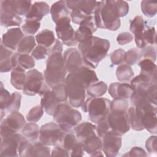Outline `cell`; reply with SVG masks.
I'll return each instance as SVG.
<instances>
[{
  "label": "cell",
  "mask_w": 157,
  "mask_h": 157,
  "mask_svg": "<svg viewBox=\"0 0 157 157\" xmlns=\"http://www.w3.org/2000/svg\"><path fill=\"white\" fill-rule=\"evenodd\" d=\"M68 9L66 1H59L53 3L50 9L53 21L56 23L59 20L69 17Z\"/></svg>",
  "instance_id": "cell-29"
},
{
  "label": "cell",
  "mask_w": 157,
  "mask_h": 157,
  "mask_svg": "<svg viewBox=\"0 0 157 157\" xmlns=\"http://www.w3.org/2000/svg\"><path fill=\"white\" fill-rule=\"evenodd\" d=\"M142 38L146 45H153L156 44V31L153 26L147 25H145V28L142 33Z\"/></svg>",
  "instance_id": "cell-44"
},
{
  "label": "cell",
  "mask_w": 157,
  "mask_h": 157,
  "mask_svg": "<svg viewBox=\"0 0 157 157\" xmlns=\"http://www.w3.org/2000/svg\"><path fill=\"white\" fill-rule=\"evenodd\" d=\"M14 12L19 16H26L32 6V2L27 0H11Z\"/></svg>",
  "instance_id": "cell-38"
},
{
  "label": "cell",
  "mask_w": 157,
  "mask_h": 157,
  "mask_svg": "<svg viewBox=\"0 0 157 157\" xmlns=\"http://www.w3.org/2000/svg\"><path fill=\"white\" fill-rule=\"evenodd\" d=\"M80 142L77 140L75 134L73 131L66 132L63 138V140L59 145H61L69 153L72 151L75 147Z\"/></svg>",
  "instance_id": "cell-36"
},
{
  "label": "cell",
  "mask_w": 157,
  "mask_h": 157,
  "mask_svg": "<svg viewBox=\"0 0 157 157\" xmlns=\"http://www.w3.org/2000/svg\"><path fill=\"white\" fill-rule=\"evenodd\" d=\"M111 101L105 98H90L82 104V110L88 113L90 120L98 124L110 112Z\"/></svg>",
  "instance_id": "cell-5"
},
{
  "label": "cell",
  "mask_w": 157,
  "mask_h": 157,
  "mask_svg": "<svg viewBox=\"0 0 157 157\" xmlns=\"http://www.w3.org/2000/svg\"><path fill=\"white\" fill-rule=\"evenodd\" d=\"M50 7L47 3L43 1L35 2L26 14V19L39 21L50 12Z\"/></svg>",
  "instance_id": "cell-24"
},
{
  "label": "cell",
  "mask_w": 157,
  "mask_h": 157,
  "mask_svg": "<svg viewBox=\"0 0 157 157\" xmlns=\"http://www.w3.org/2000/svg\"><path fill=\"white\" fill-rule=\"evenodd\" d=\"M97 30L95 25L93 15L84 20L78 28L75 31V37L78 43H81L93 36V34Z\"/></svg>",
  "instance_id": "cell-18"
},
{
  "label": "cell",
  "mask_w": 157,
  "mask_h": 157,
  "mask_svg": "<svg viewBox=\"0 0 157 157\" xmlns=\"http://www.w3.org/2000/svg\"><path fill=\"white\" fill-rule=\"evenodd\" d=\"M25 70L20 66H17L12 70L10 83L12 85L18 90H23L26 80Z\"/></svg>",
  "instance_id": "cell-32"
},
{
  "label": "cell",
  "mask_w": 157,
  "mask_h": 157,
  "mask_svg": "<svg viewBox=\"0 0 157 157\" xmlns=\"http://www.w3.org/2000/svg\"><path fill=\"white\" fill-rule=\"evenodd\" d=\"M52 91L56 99L60 102H64L68 98L66 86L64 82L58 83L52 88Z\"/></svg>",
  "instance_id": "cell-41"
},
{
  "label": "cell",
  "mask_w": 157,
  "mask_h": 157,
  "mask_svg": "<svg viewBox=\"0 0 157 157\" xmlns=\"http://www.w3.org/2000/svg\"><path fill=\"white\" fill-rule=\"evenodd\" d=\"M50 156H69L68 152L61 145H58L55 146L52 151L51 152Z\"/></svg>",
  "instance_id": "cell-61"
},
{
  "label": "cell",
  "mask_w": 157,
  "mask_h": 157,
  "mask_svg": "<svg viewBox=\"0 0 157 157\" xmlns=\"http://www.w3.org/2000/svg\"><path fill=\"white\" fill-rule=\"evenodd\" d=\"M66 132L58 123L49 122L40 127L39 140L47 146H56L61 144Z\"/></svg>",
  "instance_id": "cell-6"
},
{
  "label": "cell",
  "mask_w": 157,
  "mask_h": 157,
  "mask_svg": "<svg viewBox=\"0 0 157 157\" xmlns=\"http://www.w3.org/2000/svg\"><path fill=\"white\" fill-rule=\"evenodd\" d=\"M156 94H157L156 83L151 84L147 89V98H148V99L149 102L151 104H153L155 106H156V105H157Z\"/></svg>",
  "instance_id": "cell-56"
},
{
  "label": "cell",
  "mask_w": 157,
  "mask_h": 157,
  "mask_svg": "<svg viewBox=\"0 0 157 157\" xmlns=\"http://www.w3.org/2000/svg\"><path fill=\"white\" fill-rule=\"evenodd\" d=\"M107 88V85L104 82L99 81L91 84L86 91L90 96L98 98L103 96L106 93Z\"/></svg>",
  "instance_id": "cell-39"
},
{
  "label": "cell",
  "mask_w": 157,
  "mask_h": 157,
  "mask_svg": "<svg viewBox=\"0 0 157 157\" xmlns=\"http://www.w3.org/2000/svg\"><path fill=\"white\" fill-rule=\"evenodd\" d=\"M36 46V39L32 35H27L23 37L20 42L18 47L17 52L21 54H29L34 50Z\"/></svg>",
  "instance_id": "cell-34"
},
{
  "label": "cell",
  "mask_w": 157,
  "mask_h": 157,
  "mask_svg": "<svg viewBox=\"0 0 157 157\" xmlns=\"http://www.w3.org/2000/svg\"><path fill=\"white\" fill-rule=\"evenodd\" d=\"M71 18L72 20V21L77 25H80L84 20L87 19L88 17L92 16H88L83 13V12L79 11V10H71Z\"/></svg>",
  "instance_id": "cell-55"
},
{
  "label": "cell",
  "mask_w": 157,
  "mask_h": 157,
  "mask_svg": "<svg viewBox=\"0 0 157 157\" xmlns=\"http://www.w3.org/2000/svg\"><path fill=\"white\" fill-rule=\"evenodd\" d=\"M130 127L134 131H140L144 129L142 123V110L133 106L129 107L128 110Z\"/></svg>",
  "instance_id": "cell-31"
},
{
  "label": "cell",
  "mask_w": 157,
  "mask_h": 157,
  "mask_svg": "<svg viewBox=\"0 0 157 157\" xmlns=\"http://www.w3.org/2000/svg\"><path fill=\"white\" fill-rule=\"evenodd\" d=\"M157 110L156 106L151 105L150 107L142 110V123L144 128L147 129L152 134H156L157 127Z\"/></svg>",
  "instance_id": "cell-21"
},
{
  "label": "cell",
  "mask_w": 157,
  "mask_h": 157,
  "mask_svg": "<svg viewBox=\"0 0 157 157\" xmlns=\"http://www.w3.org/2000/svg\"><path fill=\"white\" fill-rule=\"evenodd\" d=\"M153 83L151 80L145 75L140 74L131 80V85L134 88V90L137 88H146L149 87Z\"/></svg>",
  "instance_id": "cell-43"
},
{
  "label": "cell",
  "mask_w": 157,
  "mask_h": 157,
  "mask_svg": "<svg viewBox=\"0 0 157 157\" xmlns=\"http://www.w3.org/2000/svg\"><path fill=\"white\" fill-rule=\"evenodd\" d=\"M67 7L71 10H79L86 15H94L98 1L91 0L66 1Z\"/></svg>",
  "instance_id": "cell-22"
},
{
  "label": "cell",
  "mask_w": 157,
  "mask_h": 157,
  "mask_svg": "<svg viewBox=\"0 0 157 157\" xmlns=\"http://www.w3.org/2000/svg\"><path fill=\"white\" fill-rule=\"evenodd\" d=\"M145 21L142 16H136L130 23V31L134 35V39L138 38L142 35L145 28Z\"/></svg>",
  "instance_id": "cell-40"
},
{
  "label": "cell",
  "mask_w": 157,
  "mask_h": 157,
  "mask_svg": "<svg viewBox=\"0 0 157 157\" xmlns=\"http://www.w3.org/2000/svg\"><path fill=\"white\" fill-rule=\"evenodd\" d=\"M48 56L44 77L45 82L52 88L58 83L64 82L67 70L62 53L55 52Z\"/></svg>",
  "instance_id": "cell-3"
},
{
  "label": "cell",
  "mask_w": 157,
  "mask_h": 157,
  "mask_svg": "<svg viewBox=\"0 0 157 157\" xmlns=\"http://www.w3.org/2000/svg\"><path fill=\"white\" fill-rule=\"evenodd\" d=\"M21 95L20 93L15 91L11 94V99L9 104L6 110L7 112H12L15 111H18L21 105Z\"/></svg>",
  "instance_id": "cell-47"
},
{
  "label": "cell",
  "mask_w": 157,
  "mask_h": 157,
  "mask_svg": "<svg viewBox=\"0 0 157 157\" xmlns=\"http://www.w3.org/2000/svg\"><path fill=\"white\" fill-rule=\"evenodd\" d=\"M35 39L39 45H43L46 48H50L56 40L54 33L47 29L40 31L35 36Z\"/></svg>",
  "instance_id": "cell-33"
},
{
  "label": "cell",
  "mask_w": 157,
  "mask_h": 157,
  "mask_svg": "<svg viewBox=\"0 0 157 157\" xmlns=\"http://www.w3.org/2000/svg\"><path fill=\"white\" fill-rule=\"evenodd\" d=\"M123 156H147V154L145 150L139 147H134L128 153L123 155Z\"/></svg>",
  "instance_id": "cell-60"
},
{
  "label": "cell",
  "mask_w": 157,
  "mask_h": 157,
  "mask_svg": "<svg viewBox=\"0 0 157 157\" xmlns=\"http://www.w3.org/2000/svg\"><path fill=\"white\" fill-rule=\"evenodd\" d=\"M107 120L110 131L121 136L129 131L131 128L128 112L110 110L107 115Z\"/></svg>",
  "instance_id": "cell-9"
},
{
  "label": "cell",
  "mask_w": 157,
  "mask_h": 157,
  "mask_svg": "<svg viewBox=\"0 0 157 157\" xmlns=\"http://www.w3.org/2000/svg\"><path fill=\"white\" fill-rule=\"evenodd\" d=\"M44 114V109L40 105H37L31 108L26 116V119L29 122L36 123L40 120Z\"/></svg>",
  "instance_id": "cell-45"
},
{
  "label": "cell",
  "mask_w": 157,
  "mask_h": 157,
  "mask_svg": "<svg viewBox=\"0 0 157 157\" xmlns=\"http://www.w3.org/2000/svg\"><path fill=\"white\" fill-rule=\"evenodd\" d=\"M84 151L92 156L95 153L102 149V140L97 134L93 136L82 143Z\"/></svg>",
  "instance_id": "cell-30"
},
{
  "label": "cell",
  "mask_w": 157,
  "mask_h": 157,
  "mask_svg": "<svg viewBox=\"0 0 157 157\" xmlns=\"http://www.w3.org/2000/svg\"><path fill=\"white\" fill-rule=\"evenodd\" d=\"M148 88L134 90L133 94L129 98L130 102L133 107L143 110L153 105L149 102L147 98V89Z\"/></svg>",
  "instance_id": "cell-25"
},
{
  "label": "cell",
  "mask_w": 157,
  "mask_h": 157,
  "mask_svg": "<svg viewBox=\"0 0 157 157\" xmlns=\"http://www.w3.org/2000/svg\"><path fill=\"white\" fill-rule=\"evenodd\" d=\"M93 17L97 28L115 31L121 25L119 13L113 0L98 1Z\"/></svg>",
  "instance_id": "cell-2"
},
{
  "label": "cell",
  "mask_w": 157,
  "mask_h": 157,
  "mask_svg": "<svg viewBox=\"0 0 157 157\" xmlns=\"http://www.w3.org/2000/svg\"><path fill=\"white\" fill-rule=\"evenodd\" d=\"M133 40V36L129 32L120 33L117 37V41L120 45H124Z\"/></svg>",
  "instance_id": "cell-58"
},
{
  "label": "cell",
  "mask_w": 157,
  "mask_h": 157,
  "mask_svg": "<svg viewBox=\"0 0 157 157\" xmlns=\"http://www.w3.org/2000/svg\"><path fill=\"white\" fill-rule=\"evenodd\" d=\"M25 124V117L20 112L15 111L10 113L6 118L1 121V137L18 132L21 130Z\"/></svg>",
  "instance_id": "cell-10"
},
{
  "label": "cell",
  "mask_w": 157,
  "mask_h": 157,
  "mask_svg": "<svg viewBox=\"0 0 157 157\" xmlns=\"http://www.w3.org/2000/svg\"><path fill=\"white\" fill-rule=\"evenodd\" d=\"M140 59H149L153 62L156 59V48L153 45H147L140 50Z\"/></svg>",
  "instance_id": "cell-49"
},
{
  "label": "cell",
  "mask_w": 157,
  "mask_h": 157,
  "mask_svg": "<svg viewBox=\"0 0 157 157\" xmlns=\"http://www.w3.org/2000/svg\"><path fill=\"white\" fill-rule=\"evenodd\" d=\"M64 83L71 105L75 108L81 107L85 102L86 89L71 73L66 76Z\"/></svg>",
  "instance_id": "cell-7"
},
{
  "label": "cell",
  "mask_w": 157,
  "mask_h": 157,
  "mask_svg": "<svg viewBox=\"0 0 157 157\" xmlns=\"http://www.w3.org/2000/svg\"><path fill=\"white\" fill-rule=\"evenodd\" d=\"M50 153L49 146L41 142L29 141L28 139L23 140L18 148V156L21 157L49 156Z\"/></svg>",
  "instance_id": "cell-11"
},
{
  "label": "cell",
  "mask_w": 157,
  "mask_h": 157,
  "mask_svg": "<svg viewBox=\"0 0 157 157\" xmlns=\"http://www.w3.org/2000/svg\"><path fill=\"white\" fill-rule=\"evenodd\" d=\"M44 74L36 69L28 71L26 73V80L23 89V93L33 96L38 94L44 83Z\"/></svg>",
  "instance_id": "cell-13"
},
{
  "label": "cell",
  "mask_w": 157,
  "mask_h": 157,
  "mask_svg": "<svg viewBox=\"0 0 157 157\" xmlns=\"http://www.w3.org/2000/svg\"><path fill=\"white\" fill-rule=\"evenodd\" d=\"M11 99V94L3 87L2 83L1 82L0 88V108L2 110L7 109Z\"/></svg>",
  "instance_id": "cell-50"
},
{
  "label": "cell",
  "mask_w": 157,
  "mask_h": 157,
  "mask_svg": "<svg viewBox=\"0 0 157 157\" xmlns=\"http://www.w3.org/2000/svg\"><path fill=\"white\" fill-rule=\"evenodd\" d=\"M129 104L127 99H116L111 101L110 110H119L128 112Z\"/></svg>",
  "instance_id": "cell-51"
},
{
  "label": "cell",
  "mask_w": 157,
  "mask_h": 157,
  "mask_svg": "<svg viewBox=\"0 0 157 157\" xmlns=\"http://www.w3.org/2000/svg\"><path fill=\"white\" fill-rule=\"evenodd\" d=\"M40 23L32 20H25V22L21 26V30L23 33L28 35L34 34L40 28Z\"/></svg>",
  "instance_id": "cell-46"
},
{
  "label": "cell",
  "mask_w": 157,
  "mask_h": 157,
  "mask_svg": "<svg viewBox=\"0 0 157 157\" xmlns=\"http://www.w3.org/2000/svg\"><path fill=\"white\" fill-rule=\"evenodd\" d=\"M13 69L17 66L26 69H30L35 66V61L32 56L28 54H21L18 52L13 53L12 56Z\"/></svg>",
  "instance_id": "cell-27"
},
{
  "label": "cell",
  "mask_w": 157,
  "mask_h": 157,
  "mask_svg": "<svg viewBox=\"0 0 157 157\" xmlns=\"http://www.w3.org/2000/svg\"><path fill=\"white\" fill-rule=\"evenodd\" d=\"M62 42L59 39H56L55 44L53 46H51L48 49V55H50L51 53L55 52H60L62 53L63 52V44Z\"/></svg>",
  "instance_id": "cell-62"
},
{
  "label": "cell",
  "mask_w": 157,
  "mask_h": 157,
  "mask_svg": "<svg viewBox=\"0 0 157 157\" xmlns=\"http://www.w3.org/2000/svg\"><path fill=\"white\" fill-rule=\"evenodd\" d=\"M74 77L86 90L91 84L99 81L96 72L90 67L82 66L71 72Z\"/></svg>",
  "instance_id": "cell-16"
},
{
  "label": "cell",
  "mask_w": 157,
  "mask_h": 157,
  "mask_svg": "<svg viewBox=\"0 0 157 157\" xmlns=\"http://www.w3.org/2000/svg\"><path fill=\"white\" fill-rule=\"evenodd\" d=\"M23 37L24 33L20 28H10L3 34L1 44L11 50H15Z\"/></svg>",
  "instance_id": "cell-20"
},
{
  "label": "cell",
  "mask_w": 157,
  "mask_h": 157,
  "mask_svg": "<svg viewBox=\"0 0 157 157\" xmlns=\"http://www.w3.org/2000/svg\"><path fill=\"white\" fill-rule=\"evenodd\" d=\"M141 10L144 15L148 18L155 16L157 12V2L151 1H142L140 2Z\"/></svg>",
  "instance_id": "cell-42"
},
{
  "label": "cell",
  "mask_w": 157,
  "mask_h": 157,
  "mask_svg": "<svg viewBox=\"0 0 157 157\" xmlns=\"http://www.w3.org/2000/svg\"><path fill=\"white\" fill-rule=\"evenodd\" d=\"M12 56L2 60H0L1 72H7L13 69L12 63Z\"/></svg>",
  "instance_id": "cell-59"
},
{
  "label": "cell",
  "mask_w": 157,
  "mask_h": 157,
  "mask_svg": "<svg viewBox=\"0 0 157 157\" xmlns=\"http://www.w3.org/2000/svg\"><path fill=\"white\" fill-rule=\"evenodd\" d=\"M140 73L147 76L153 83H156V65L149 59H141L138 63Z\"/></svg>",
  "instance_id": "cell-28"
},
{
  "label": "cell",
  "mask_w": 157,
  "mask_h": 157,
  "mask_svg": "<svg viewBox=\"0 0 157 157\" xmlns=\"http://www.w3.org/2000/svg\"><path fill=\"white\" fill-rule=\"evenodd\" d=\"M27 139L22 134L13 133L1 137L0 156L17 157L20 144Z\"/></svg>",
  "instance_id": "cell-8"
},
{
  "label": "cell",
  "mask_w": 157,
  "mask_h": 157,
  "mask_svg": "<svg viewBox=\"0 0 157 157\" xmlns=\"http://www.w3.org/2000/svg\"><path fill=\"white\" fill-rule=\"evenodd\" d=\"M40 129L36 123H26L21 130V134L29 141H36L39 137Z\"/></svg>",
  "instance_id": "cell-35"
},
{
  "label": "cell",
  "mask_w": 157,
  "mask_h": 157,
  "mask_svg": "<svg viewBox=\"0 0 157 157\" xmlns=\"http://www.w3.org/2000/svg\"><path fill=\"white\" fill-rule=\"evenodd\" d=\"M96 126L88 121L78 123L74 128V133L77 140L82 144L87 139L96 135Z\"/></svg>",
  "instance_id": "cell-23"
},
{
  "label": "cell",
  "mask_w": 157,
  "mask_h": 157,
  "mask_svg": "<svg viewBox=\"0 0 157 157\" xmlns=\"http://www.w3.org/2000/svg\"><path fill=\"white\" fill-rule=\"evenodd\" d=\"M71 18L67 17L59 20L55 26L58 38L67 46H75L77 44L75 37V31L70 24Z\"/></svg>",
  "instance_id": "cell-12"
},
{
  "label": "cell",
  "mask_w": 157,
  "mask_h": 157,
  "mask_svg": "<svg viewBox=\"0 0 157 157\" xmlns=\"http://www.w3.org/2000/svg\"><path fill=\"white\" fill-rule=\"evenodd\" d=\"M48 55V49L45 47L38 45L35 47V48L32 51L31 56L37 60H42L45 59Z\"/></svg>",
  "instance_id": "cell-54"
},
{
  "label": "cell",
  "mask_w": 157,
  "mask_h": 157,
  "mask_svg": "<svg viewBox=\"0 0 157 157\" xmlns=\"http://www.w3.org/2000/svg\"><path fill=\"white\" fill-rule=\"evenodd\" d=\"M134 91V88L130 84L120 82L112 83L108 88L109 94L114 99H129Z\"/></svg>",
  "instance_id": "cell-19"
},
{
  "label": "cell",
  "mask_w": 157,
  "mask_h": 157,
  "mask_svg": "<svg viewBox=\"0 0 157 157\" xmlns=\"http://www.w3.org/2000/svg\"><path fill=\"white\" fill-rule=\"evenodd\" d=\"M145 147L148 152L152 155H156L157 152L156 136H151L148 138L145 142Z\"/></svg>",
  "instance_id": "cell-57"
},
{
  "label": "cell",
  "mask_w": 157,
  "mask_h": 157,
  "mask_svg": "<svg viewBox=\"0 0 157 157\" xmlns=\"http://www.w3.org/2000/svg\"><path fill=\"white\" fill-rule=\"evenodd\" d=\"M109 131H110V129L109 127L107 115L97 124L96 132L97 135L102 139L104 136V135Z\"/></svg>",
  "instance_id": "cell-52"
},
{
  "label": "cell",
  "mask_w": 157,
  "mask_h": 157,
  "mask_svg": "<svg viewBox=\"0 0 157 157\" xmlns=\"http://www.w3.org/2000/svg\"><path fill=\"white\" fill-rule=\"evenodd\" d=\"M40 97V105L48 115L53 116L57 106L60 102L55 98L52 89L45 92Z\"/></svg>",
  "instance_id": "cell-26"
},
{
  "label": "cell",
  "mask_w": 157,
  "mask_h": 157,
  "mask_svg": "<svg viewBox=\"0 0 157 157\" xmlns=\"http://www.w3.org/2000/svg\"><path fill=\"white\" fill-rule=\"evenodd\" d=\"M125 52L122 48L114 50L110 55V61L113 65H120L124 61Z\"/></svg>",
  "instance_id": "cell-53"
},
{
  "label": "cell",
  "mask_w": 157,
  "mask_h": 157,
  "mask_svg": "<svg viewBox=\"0 0 157 157\" xmlns=\"http://www.w3.org/2000/svg\"><path fill=\"white\" fill-rule=\"evenodd\" d=\"M139 59L140 50L138 48H131L125 53L124 61L128 65L131 66L134 64Z\"/></svg>",
  "instance_id": "cell-48"
},
{
  "label": "cell",
  "mask_w": 157,
  "mask_h": 157,
  "mask_svg": "<svg viewBox=\"0 0 157 157\" xmlns=\"http://www.w3.org/2000/svg\"><path fill=\"white\" fill-rule=\"evenodd\" d=\"M63 55L66 70L69 73L74 72L82 66H85L80 53L75 48L67 49Z\"/></svg>",
  "instance_id": "cell-17"
},
{
  "label": "cell",
  "mask_w": 157,
  "mask_h": 157,
  "mask_svg": "<svg viewBox=\"0 0 157 157\" xmlns=\"http://www.w3.org/2000/svg\"><path fill=\"white\" fill-rule=\"evenodd\" d=\"M0 3L1 26L6 28L20 26L22 23V18L14 12L11 0H2Z\"/></svg>",
  "instance_id": "cell-14"
},
{
  "label": "cell",
  "mask_w": 157,
  "mask_h": 157,
  "mask_svg": "<svg viewBox=\"0 0 157 157\" xmlns=\"http://www.w3.org/2000/svg\"><path fill=\"white\" fill-rule=\"evenodd\" d=\"M53 117L55 122L65 132L72 131L82 120L80 112L64 102L60 103L57 106Z\"/></svg>",
  "instance_id": "cell-4"
},
{
  "label": "cell",
  "mask_w": 157,
  "mask_h": 157,
  "mask_svg": "<svg viewBox=\"0 0 157 157\" xmlns=\"http://www.w3.org/2000/svg\"><path fill=\"white\" fill-rule=\"evenodd\" d=\"M109 48L110 42L107 39L94 36L78 45L85 65L93 69L105 57Z\"/></svg>",
  "instance_id": "cell-1"
},
{
  "label": "cell",
  "mask_w": 157,
  "mask_h": 157,
  "mask_svg": "<svg viewBox=\"0 0 157 157\" xmlns=\"http://www.w3.org/2000/svg\"><path fill=\"white\" fill-rule=\"evenodd\" d=\"M134 72L129 65L120 64L116 70V77L120 82H128L134 78Z\"/></svg>",
  "instance_id": "cell-37"
},
{
  "label": "cell",
  "mask_w": 157,
  "mask_h": 157,
  "mask_svg": "<svg viewBox=\"0 0 157 157\" xmlns=\"http://www.w3.org/2000/svg\"><path fill=\"white\" fill-rule=\"evenodd\" d=\"M102 139V150L105 156H116L122 145L121 136L112 131L106 133Z\"/></svg>",
  "instance_id": "cell-15"
}]
</instances>
